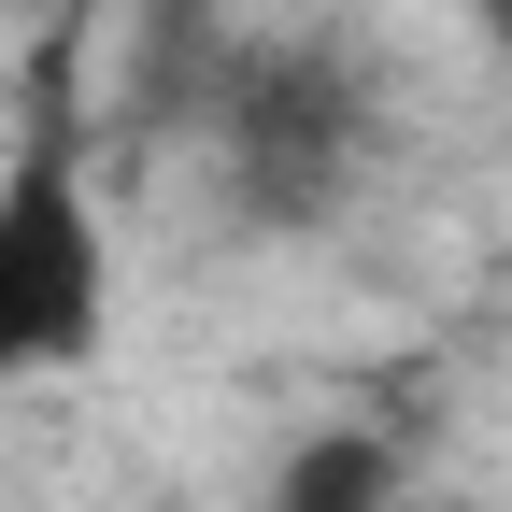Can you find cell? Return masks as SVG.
I'll use <instances>...</instances> for the list:
<instances>
[{
  "mask_svg": "<svg viewBox=\"0 0 512 512\" xmlns=\"http://www.w3.org/2000/svg\"><path fill=\"white\" fill-rule=\"evenodd\" d=\"M114 342V228L72 143L0 171V384H72Z\"/></svg>",
  "mask_w": 512,
  "mask_h": 512,
  "instance_id": "6da1fadb",
  "label": "cell"
}]
</instances>
